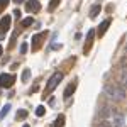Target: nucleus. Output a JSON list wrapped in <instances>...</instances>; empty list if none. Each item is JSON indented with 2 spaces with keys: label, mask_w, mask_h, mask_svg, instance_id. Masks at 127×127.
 <instances>
[{
  "label": "nucleus",
  "mask_w": 127,
  "mask_h": 127,
  "mask_svg": "<svg viewBox=\"0 0 127 127\" xmlns=\"http://www.w3.org/2000/svg\"><path fill=\"white\" fill-rule=\"evenodd\" d=\"M105 95H108V98H112L114 102H122L126 98V90L117 83H110L105 85Z\"/></svg>",
  "instance_id": "obj_1"
},
{
  "label": "nucleus",
  "mask_w": 127,
  "mask_h": 127,
  "mask_svg": "<svg viewBox=\"0 0 127 127\" xmlns=\"http://www.w3.org/2000/svg\"><path fill=\"white\" fill-rule=\"evenodd\" d=\"M61 80H63V73H61V71H56V73L49 78V81L46 83V90H44V93H51V92L59 85Z\"/></svg>",
  "instance_id": "obj_2"
},
{
  "label": "nucleus",
  "mask_w": 127,
  "mask_h": 127,
  "mask_svg": "<svg viewBox=\"0 0 127 127\" xmlns=\"http://www.w3.org/2000/svg\"><path fill=\"white\" fill-rule=\"evenodd\" d=\"M15 81V76L14 75H9V73H2L0 75V88H10Z\"/></svg>",
  "instance_id": "obj_3"
},
{
  "label": "nucleus",
  "mask_w": 127,
  "mask_h": 127,
  "mask_svg": "<svg viewBox=\"0 0 127 127\" xmlns=\"http://www.w3.org/2000/svg\"><path fill=\"white\" fill-rule=\"evenodd\" d=\"M26 9H27V12H39L41 10V3L39 0H27L26 2Z\"/></svg>",
  "instance_id": "obj_4"
},
{
  "label": "nucleus",
  "mask_w": 127,
  "mask_h": 127,
  "mask_svg": "<svg viewBox=\"0 0 127 127\" xmlns=\"http://www.w3.org/2000/svg\"><path fill=\"white\" fill-rule=\"evenodd\" d=\"M46 37V34L44 32H41V34H36L34 37H32V51H37L41 48V44H42V39Z\"/></svg>",
  "instance_id": "obj_5"
},
{
  "label": "nucleus",
  "mask_w": 127,
  "mask_h": 127,
  "mask_svg": "<svg viewBox=\"0 0 127 127\" xmlns=\"http://www.w3.org/2000/svg\"><path fill=\"white\" fill-rule=\"evenodd\" d=\"M114 119H112V127H124V117L119 114L117 110H112Z\"/></svg>",
  "instance_id": "obj_6"
},
{
  "label": "nucleus",
  "mask_w": 127,
  "mask_h": 127,
  "mask_svg": "<svg viewBox=\"0 0 127 127\" xmlns=\"http://www.w3.org/2000/svg\"><path fill=\"white\" fill-rule=\"evenodd\" d=\"M108 26H110V19H105L103 22H102V24H100V26H98V29H97V34L100 36V37H102V36H103V34L107 32Z\"/></svg>",
  "instance_id": "obj_7"
},
{
  "label": "nucleus",
  "mask_w": 127,
  "mask_h": 127,
  "mask_svg": "<svg viewBox=\"0 0 127 127\" xmlns=\"http://www.w3.org/2000/svg\"><path fill=\"white\" fill-rule=\"evenodd\" d=\"M10 22H12V17H10V15L2 17V19H0V31H9Z\"/></svg>",
  "instance_id": "obj_8"
},
{
  "label": "nucleus",
  "mask_w": 127,
  "mask_h": 127,
  "mask_svg": "<svg viewBox=\"0 0 127 127\" xmlns=\"http://www.w3.org/2000/svg\"><path fill=\"white\" fill-rule=\"evenodd\" d=\"M93 36H95V29H90L87 34V44H85V48H83V51H85V54H87V51L90 49V46H92V41H93Z\"/></svg>",
  "instance_id": "obj_9"
},
{
  "label": "nucleus",
  "mask_w": 127,
  "mask_h": 127,
  "mask_svg": "<svg viewBox=\"0 0 127 127\" xmlns=\"http://www.w3.org/2000/svg\"><path fill=\"white\" fill-rule=\"evenodd\" d=\"M75 88H76V81H73V83H69L68 87H66V90H64V93H63V97H64V100H68L71 95H73V92H75Z\"/></svg>",
  "instance_id": "obj_10"
},
{
  "label": "nucleus",
  "mask_w": 127,
  "mask_h": 127,
  "mask_svg": "<svg viewBox=\"0 0 127 127\" xmlns=\"http://www.w3.org/2000/svg\"><path fill=\"white\" fill-rule=\"evenodd\" d=\"M100 10H102V5H100V3H95V5L90 9V19H95L98 14H100Z\"/></svg>",
  "instance_id": "obj_11"
},
{
  "label": "nucleus",
  "mask_w": 127,
  "mask_h": 127,
  "mask_svg": "<svg viewBox=\"0 0 127 127\" xmlns=\"http://www.w3.org/2000/svg\"><path fill=\"white\" fill-rule=\"evenodd\" d=\"M110 114H112V108L110 107H103L102 110H100V119H102V120H107V117L110 115Z\"/></svg>",
  "instance_id": "obj_12"
},
{
  "label": "nucleus",
  "mask_w": 127,
  "mask_h": 127,
  "mask_svg": "<svg viewBox=\"0 0 127 127\" xmlns=\"http://www.w3.org/2000/svg\"><path fill=\"white\" fill-rule=\"evenodd\" d=\"M63 126H64V115L61 114V115H58L56 120H54V127H63Z\"/></svg>",
  "instance_id": "obj_13"
},
{
  "label": "nucleus",
  "mask_w": 127,
  "mask_h": 127,
  "mask_svg": "<svg viewBox=\"0 0 127 127\" xmlns=\"http://www.w3.org/2000/svg\"><path fill=\"white\" fill-rule=\"evenodd\" d=\"M32 24H34V19H32V17H26V19L20 22L22 27H29V26H32Z\"/></svg>",
  "instance_id": "obj_14"
},
{
  "label": "nucleus",
  "mask_w": 127,
  "mask_h": 127,
  "mask_svg": "<svg viewBox=\"0 0 127 127\" xmlns=\"http://www.w3.org/2000/svg\"><path fill=\"white\" fill-rule=\"evenodd\" d=\"M9 112H10V105L7 103L5 107L0 110V119H5V115H9Z\"/></svg>",
  "instance_id": "obj_15"
},
{
  "label": "nucleus",
  "mask_w": 127,
  "mask_h": 127,
  "mask_svg": "<svg viewBox=\"0 0 127 127\" xmlns=\"http://www.w3.org/2000/svg\"><path fill=\"white\" fill-rule=\"evenodd\" d=\"M58 5H59V0H51V3H49L48 10H49V12H53V10L56 9V7H58Z\"/></svg>",
  "instance_id": "obj_16"
},
{
  "label": "nucleus",
  "mask_w": 127,
  "mask_h": 127,
  "mask_svg": "<svg viewBox=\"0 0 127 127\" xmlns=\"http://www.w3.org/2000/svg\"><path fill=\"white\" fill-rule=\"evenodd\" d=\"M29 76H31V69L26 68L24 71H22V81H27V80H29Z\"/></svg>",
  "instance_id": "obj_17"
},
{
  "label": "nucleus",
  "mask_w": 127,
  "mask_h": 127,
  "mask_svg": "<svg viewBox=\"0 0 127 127\" xmlns=\"http://www.w3.org/2000/svg\"><path fill=\"white\" fill-rule=\"evenodd\" d=\"M44 112H46V108L42 107V105H39V107L36 108V115H37V117H42V115H44Z\"/></svg>",
  "instance_id": "obj_18"
},
{
  "label": "nucleus",
  "mask_w": 127,
  "mask_h": 127,
  "mask_svg": "<svg viewBox=\"0 0 127 127\" xmlns=\"http://www.w3.org/2000/svg\"><path fill=\"white\" fill-rule=\"evenodd\" d=\"M120 83L122 85H127V69H124L122 75H120Z\"/></svg>",
  "instance_id": "obj_19"
},
{
  "label": "nucleus",
  "mask_w": 127,
  "mask_h": 127,
  "mask_svg": "<svg viewBox=\"0 0 127 127\" xmlns=\"http://www.w3.org/2000/svg\"><path fill=\"white\" fill-rule=\"evenodd\" d=\"M15 117H17V119H26V117H27V110H24V108H22V110H19Z\"/></svg>",
  "instance_id": "obj_20"
},
{
  "label": "nucleus",
  "mask_w": 127,
  "mask_h": 127,
  "mask_svg": "<svg viewBox=\"0 0 127 127\" xmlns=\"http://www.w3.org/2000/svg\"><path fill=\"white\" fill-rule=\"evenodd\" d=\"M97 127H112V122H108V120H102Z\"/></svg>",
  "instance_id": "obj_21"
},
{
  "label": "nucleus",
  "mask_w": 127,
  "mask_h": 127,
  "mask_svg": "<svg viewBox=\"0 0 127 127\" xmlns=\"http://www.w3.org/2000/svg\"><path fill=\"white\" fill-rule=\"evenodd\" d=\"M9 2H10V0H0V12L5 9L7 5H9Z\"/></svg>",
  "instance_id": "obj_22"
},
{
  "label": "nucleus",
  "mask_w": 127,
  "mask_h": 127,
  "mask_svg": "<svg viewBox=\"0 0 127 127\" xmlns=\"http://www.w3.org/2000/svg\"><path fill=\"white\" fill-rule=\"evenodd\" d=\"M27 53V42H22L20 44V54H26Z\"/></svg>",
  "instance_id": "obj_23"
},
{
  "label": "nucleus",
  "mask_w": 127,
  "mask_h": 127,
  "mask_svg": "<svg viewBox=\"0 0 127 127\" xmlns=\"http://www.w3.org/2000/svg\"><path fill=\"white\" fill-rule=\"evenodd\" d=\"M14 15H15L17 19H19V17H20V10H19V9H17V10H14Z\"/></svg>",
  "instance_id": "obj_24"
},
{
  "label": "nucleus",
  "mask_w": 127,
  "mask_h": 127,
  "mask_svg": "<svg viewBox=\"0 0 127 127\" xmlns=\"http://www.w3.org/2000/svg\"><path fill=\"white\" fill-rule=\"evenodd\" d=\"M12 2H15V3H22L24 0H12Z\"/></svg>",
  "instance_id": "obj_25"
},
{
  "label": "nucleus",
  "mask_w": 127,
  "mask_h": 127,
  "mask_svg": "<svg viewBox=\"0 0 127 127\" xmlns=\"http://www.w3.org/2000/svg\"><path fill=\"white\" fill-rule=\"evenodd\" d=\"M2 53H3V49H2V48H0V56H2Z\"/></svg>",
  "instance_id": "obj_26"
},
{
  "label": "nucleus",
  "mask_w": 127,
  "mask_h": 127,
  "mask_svg": "<svg viewBox=\"0 0 127 127\" xmlns=\"http://www.w3.org/2000/svg\"><path fill=\"white\" fill-rule=\"evenodd\" d=\"M24 127H29V124H26V126H24Z\"/></svg>",
  "instance_id": "obj_27"
},
{
  "label": "nucleus",
  "mask_w": 127,
  "mask_h": 127,
  "mask_svg": "<svg viewBox=\"0 0 127 127\" xmlns=\"http://www.w3.org/2000/svg\"><path fill=\"white\" fill-rule=\"evenodd\" d=\"M126 53H127V44H126Z\"/></svg>",
  "instance_id": "obj_28"
}]
</instances>
